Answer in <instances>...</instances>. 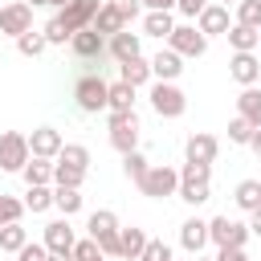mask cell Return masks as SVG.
<instances>
[{
	"instance_id": "1",
	"label": "cell",
	"mask_w": 261,
	"mask_h": 261,
	"mask_svg": "<svg viewBox=\"0 0 261 261\" xmlns=\"http://www.w3.org/2000/svg\"><path fill=\"white\" fill-rule=\"evenodd\" d=\"M73 102H77L82 114L110 110V82L102 77V69H86V73L73 82Z\"/></svg>"
},
{
	"instance_id": "2",
	"label": "cell",
	"mask_w": 261,
	"mask_h": 261,
	"mask_svg": "<svg viewBox=\"0 0 261 261\" xmlns=\"http://www.w3.org/2000/svg\"><path fill=\"white\" fill-rule=\"evenodd\" d=\"M184 204H204V200H212V163H184L179 167V192H175Z\"/></svg>"
},
{
	"instance_id": "3",
	"label": "cell",
	"mask_w": 261,
	"mask_h": 261,
	"mask_svg": "<svg viewBox=\"0 0 261 261\" xmlns=\"http://www.w3.org/2000/svg\"><path fill=\"white\" fill-rule=\"evenodd\" d=\"M110 118H106V126H110V147L118 151V155H126V151H135L139 147V114L135 110H106Z\"/></svg>"
},
{
	"instance_id": "4",
	"label": "cell",
	"mask_w": 261,
	"mask_h": 261,
	"mask_svg": "<svg viewBox=\"0 0 261 261\" xmlns=\"http://www.w3.org/2000/svg\"><path fill=\"white\" fill-rule=\"evenodd\" d=\"M147 98H151V110H155L159 118H179V114L188 110V94H184L175 82H151Z\"/></svg>"
},
{
	"instance_id": "5",
	"label": "cell",
	"mask_w": 261,
	"mask_h": 261,
	"mask_svg": "<svg viewBox=\"0 0 261 261\" xmlns=\"http://www.w3.org/2000/svg\"><path fill=\"white\" fill-rule=\"evenodd\" d=\"M86 228H90V237L102 245V253H106V257H122V245H118V216H114L110 208L90 212Z\"/></svg>"
},
{
	"instance_id": "6",
	"label": "cell",
	"mask_w": 261,
	"mask_h": 261,
	"mask_svg": "<svg viewBox=\"0 0 261 261\" xmlns=\"http://www.w3.org/2000/svg\"><path fill=\"white\" fill-rule=\"evenodd\" d=\"M139 192H143V196H151V200H167V196H175V192H179V171H175V167H167V163H151V167H147V175L139 179Z\"/></svg>"
},
{
	"instance_id": "7",
	"label": "cell",
	"mask_w": 261,
	"mask_h": 261,
	"mask_svg": "<svg viewBox=\"0 0 261 261\" xmlns=\"http://www.w3.org/2000/svg\"><path fill=\"white\" fill-rule=\"evenodd\" d=\"M69 49H73V57H77L82 65H90V69H94L98 61H106V57H110V53H106V37H102L98 29H90V24H86L82 33H73V37H69Z\"/></svg>"
},
{
	"instance_id": "8",
	"label": "cell",
	"mask_w": 261,
	"mask_h": 261,
	"mask_svg": "<svg viewBox=\"0 0 261 261\" xmlns=\"http://www.w3.org/2000/svg\"><path fill=\"white\" fill-rule=\"evenodd\" d=\"M208 237H212L216 249H245V241H249L253 232H249V224H241V220H232V216H212V220H208Z\"/></svg>"
},
{
	"instance_id": "9",
	"label": "cell",
	"mask_w": 261,
	"mask_h": 261,
	"mask_svg": "<svg viewBox=\"0 0 261 261\" xmlns=\"http://www.w3.org/2000/svg\"><path fill=\"white\" fill-rule=\"evenodd\" d=\"M29 159H33V151H29V135H20V130H4V135H0V171H24Z\"/></svg>"
},
{
	"instance_id": "10",
	"label": "cell",
	"mask_w": 261,
	"mask_h": 261,
	"mask_svg": "<svg viewBox=\"0 0 261 261\" xmlns=\"http://www.w3.org/2000/svg\"><path fill=\"white\" fill-rule=\"evenodd\" d=\"M167 45H171L179 57H204V53H208V37H204L196 24H175L171 37H167Z\"/></svg>"
},
{
	"instance_id": "11",
	"label": "cell",
	"mask_w": 261,
	"mask_h": 261,
	"mask_svg": "<svg viewBox=\"0 0 261 261\" xmlns=\"http://www.w3.org/2000/svg\"><path fill=\"white\" fill-rule=\"evenodd\" d=\"M29 29H33V4H24V0L0 4V33L4 37H20Z\"/></svg>"
},
{
	"instance_id": "12",
	"label": "cell",
	"mask_w": 261,
	"mask_h": 261,
	"mask_svg": "<svg viewBox=\"0 0 261 261\" xmlns=\"http://www.w3.org/2000/svg\"><path fill=\"white\" fill-rule=\"evenodd\" d=\"M102 8V0H69L65 8H57V20L65 24V33L73 37V33H82L90 20H94V12Z\"/></svg>"
},
{
	"instance_id": "13",
	"label": "cell",
	"mask_w": 261,
	"mask_h": 261,
	"mask_svg": "<svg viewBox=\"0 0 261 261\" xmlns=\"http://www.w3.org/2000/svg\"><path fill=\"white\" fill-rule=\"evenodd\" d=\"M196 29H200L204 37H220V33H228V29H232L228 4H208V8L196 16Z\"/></svg>"
},
{
	"instance_id": "14",
	"label": "cell",
	"mask_w": 261,
	"mask_h": 261,
	"mask_svg": "<svg viewBox=\"0 0 261 261\" xmlns=\"http://www.w3.org/2000/svg\"><path fill=\"white\" fill-rule=\"evenodd\" d=\"M61 147H65V139H61V130H53V126H37V130L29 135V151H33L37 159H57Z\"/></svg>"
},
{
	"instance_id": "15",
	"label": "cell",
	"mask_w": 261,
	"mask_h": 261,
	"mask_svg": "<svg viewBox=\"0 0 261 261\" xmlns=\"http://www.w3.org/2000/svg\"><path fill=\"white\" fill-rule=\"evenodd\" d=\"M184 155H188L192 163H216V155H220V139H216V135L196 130V135L184 143Z\"/></svg>"
},
{
	"instance_id": "16",
	"label": "cell",
	"mask_w": 261,
	"mask_h": 261,
	"mask_svg": "<svg viewBox=\"0 0 261 261\" xmlns=\"http://www.w3.org/2000/svg\"><path fill=\"white\" fill-rule=\"evenodd\" d=\"M228 73H232V82H241V86H257V82H261V61H257V53H232V57H228Z\"/></svg>"
},
{
	"instance_id": "17",
	"label": "cell",
	"mask_w": 261,
	"mask_h": 261,
	"mask_svg": "<svg viewBox=\"0 0 261 261\" xmlns=\"http://www.w3.org/2000/svg\"><path fill=\"white\" fill-rule=\"evenodd\" d=\"M151 73H155V82H175V77L184 73V57L167 45V49H159V53L151 57Z\"/></svg>"
},
{
	"instance_id": "18",
	"label": "cell",
	"mask_w": 261,
	"mask_h": 261,
	"mask_svg": "<svg viewBox=\"0 0 261 261\" xmlns=\"http://www.w3.org/2000/svg\"><path fill=\"white\" fill-rule=\"evenodd\" d=\"M179 245H184L188 253H204V245H212V237H208V220H200V216L184 220V224H179Z\"/></svg>"
},
{
	"instance_id": "19",
	"label": "cell",
	"mask_w": 261,
	"mask_h": 261,
	"mask_svg": "<svg viewBox=\"0 0 261 261\" xmlns=\"http://www.w3.org/2000/svg\"><path fill=\"white\" fill-rule=\"evenodd\" d=\"M106 53H110L114 61H130V57H139V53H143V45H139V33L122 29V33H114V37H106Z\"/></svg>"
},
{
	"instance_id": "20",
	"label": "cell",
	"mask_w": 261,
	"mask_h": 261,
	"mask_svg": "<svg viewBox=\"0 0 261 261\" xmlns=\"http://www.w3.org/2000/svg\"><path fill=\"white\" fill-rule=\"evenodd\" d=\"M118 77L130 82L135 90H139V86H151V82H155V73H151V57L139 53V57H130V61H118Z\"/></svg>"
},
{
	"instance_id": "21",
	"label": "cell",
	"mask_w": 261,
	"mask_h": 261,
	"mask_svg": "<svg viewBox=\"0 0 261 261\" xmlns=\"http://www.w3.org/2000/svg\"><path fill=\"white\" fill-rule=\"evenodd\" d=\"M90 29H98L102 37H114V33H122V29H130V24L122 20V12H118L114 4H106V0H102V8L94 12V20H90Z\"/></svg>"
},
{
	"instance_id": "22",
	"label": "cell",
	"mask_w": 261,
	"mask_h": 261,
	"mask_svg": "<svg viewBox=\"0 0 261 261\" xmlns=\"http://www.w3.org/2000/svg\"><path fill=\"white\" fill-rule=\"evenodd\" d=\"M45 245H49V249H73V245H77L69 216H57V220L45 224Z\"/></svg>"
},
{
	"instance_id": "23",
	"label": "cell",
	"mask_w": 261,
	"mask_h": 261,
	"mask_svg": "<svg viewBox=\"0 0 261 261\" xmlns=\"http://www.w3.org/2000/svg\"><path fill=\"white\" fill-rule=\"evenodd\" d=\"M224 37H228L232 53H253V49L261 45V29H249V24H237V20H232V29H228Z\"/></svg>"
},
{
	"instance_id": "24",
	"label": "cell",
	"mask_w": 261,
	"mask_h": 261,
	"mask_svg": "<svg viewBox=\"0 0 261 261\" xmlns=\"http://www.w3.org/2000/svg\"><path fill=\"white\" fill-rule=\"evenodd\" d=\"M237 114L249 118L253 126H261V90H257V86H245V90L237 94Z\"/></svg>"
},
{
	"instance_id": "25",
	"label": "cell",
	"mask_w": 261,
	"mask_h": 261,
	"mask_svg": "<svg viewBox=\"0 0 261 261\" xmlns=\"http://www.w3.org/2000/svg\"><path fill=\"white\" fill-rule=\"evenodd\" d=\"M147 232L143 228H118V245H122V261H130V257H143V249H147Z\"/></svg>"
},
{
	"instance_id": "26",
	"label": "cell",
	"mask_w": 261,
	"mask_h": 261,
	"mask_svg": "<svg viewBox=\"0 0 261 261\" xmlns=\"http://www.w3.org/2000/svg\"><path fill=\"white\" fill-rule=\"evenodd\" d=\"M29 245V228H20V220L0 224V253H20Z\"/></svg>"
},
{
	"instance_id": "27",
	"label": "cell",
	"mask_w": 261,
	"mask_h": 261,
	"mask_svg": "<svg viewBox=\"0 0 261 261\" xmlns=\"http://www.w3.org/2000/svg\"><path fill=\"white\" fill-rule=\"evenodd\" d=\"M232 200H237V208H241V212L261 208V179H241V184H237V192H232Z\"/></svg>"
},
{
	"instance_id": "28",
	"label": "cell",
	"mask_w": 261,
	"mask_h": 261,
	"mask_svg": "<svg viewBox=\"0 0 261 261\" xmlns=\"http://www.w3.org/2000/svg\"><path fill=\"white\" fill-rule=\"evenodd\" d=\"M53 184L57 188H82L86 184V167H73V163L53 159Z\"/></svg>"
},
{
	"instance_id": "29",
	"label": "cell",
	"mask_w": 261,
	"mask_h": 261,
	"mask_svg": "<svg viewBox=\"0 0 261 261\" xmlns=\"http://www.w3.org/2000/svg\"><path fill=\"white\" fill-rule=\"evenodd\" d=\"M171 29H175L171 12H147V16H143V33H147V37H159V41H167V37H171Z\"/></svg>"
},
{
	"instance_id": "30",
	"label": "cell",
	"mask_w": 261,
	"mask_h": 261,
	"mask_svg": "<svg viewBox=\"0 0 261 261\" xmlns=\"http://www.w3.org/2000/svg\"><path fill=\"white\" fill-rule=\"evenodd\" d=\"M20 175H24L29 188H33V184H53V159H37V155H33Z\"/></svg>"
},
{
	"instance_id": "31",
	"label": "cell",
	"mask_w": 261,
	"mask_h": 261,
	"mask_svg": "<svg viewBox=\"0 0 261 261\" xmlns=\"http://www.w3.org/2000/svg\"><path fill=\"white\" fill-rule=\"evenodd\" d=\"M53 208H61V216L82 212V188H57L53 184Z\"/></svg>"
},
{
	"instance_id": "32",
	"label": "cell",
	"mask_w": 261,
	"mask_h": 261,
	"mask_svg": "<svg viewBox=\"0 0 261 261\" xmlns=\"http://www.w3.org/2000/svg\"><path fill=\"white\" fill-rule=\"evenodd\" d=\"M24 208H29V212H49V208H53V188H49V184H33V188L24 192Z\"/></svg>"
},
{
	"instance_id": "33",
	"label": "cell",
	"mask_w": 261,
	"mask_h": 261,
	"mask_svg": "<svg viewBox=\"0 0 261 261\" xmlns=\"http://www.w3.org/2000/svg\"><path fill=\"white\" fill-rule=\"evenodd\" d=\"M110 110H135V86L130 82H110Z\"/></svg>"
},
{
	"instance_id": "34",
	"label": "cell",
	"mask_w": 261,
	"mask_h": 261,
	"mask_svg": "<svg viewBox=\"0 0 261 261\" xmlns=\"http://www.w3.org/2000/svg\"><path fill=\"white\" fill-rule=\"evenodd\" d=\"M147 167H151V163H147V155H143L139 147L122 155V175H126V179H135V184H139V179L147 175Z\"/></svg>"
},
{
	"instance_id": "35",
	"label": "cell",
	"mask_w": 261,
	"mask_h": 261,
	"mask_svg": "<svg viewBox=\"0 0 261 261\" xmlns=\"http://www.w3.org/2000/svg\"><path fill=\"white\" fill-rule=\"evenodd\" d=\"M45 45H49V41H45V33H33V29L16 37V49H20L24 57H41V53H45Z\"/></svg>"
},
{
	"instance_id": "36",
	"label": "cell",
	"mask_w": 261,
	"mask_h": 261,
	"mask_svg": "<svg viewBox=\"0 0 261 261\" xmlns=\"http://www.w3.org/2000/svg\"><path fill=\"white\" fill-rule=\"evenodd\" d=\"M253 130H257V126H253L249 118H241V114H237V118L228 122V143H237V147H249V139H253Z\"/></svg>"
},
{
	"instance_id": "37",
	"label": "cell",
	"mask_w": 261,
	"mask_h": 261,
	"mask_svg": "<svg viewBox=\"0 0 261 261\" xmlns=\"http://www.w3.org/2000/svg\"><path fill=\"white\" fill-rule=\"evenodd\" d=\"M57 159H61V163H73V167H86V171H90V151H86L82 143H65V147L57 151Z\"/></svg>"
},
{
	"instance_id": "38",
	"label": "cell",
	"mask_w": 261,
	"mask_h": 261,
	"mask_svg": "<svg viewBox=\"0 0 261 261\" xmlns=\"http://www.w3.org/2000/svg\"><path fill=\"white\" fill-rule=\"evenodd\" d=\"M237 24L261 29V0H241V4H237Z\"/></svg>"
},
{
	"instance_id": "39",
	"label": "cell",
	"mask_w": 261,
	"mask_h": 261,
	"mask_svg": "<svg viewBox=\"0 0 261 261\" xmlns=\"http://www.w3.org/2000/svg\"><path fill=\"white\" fill-rule=\"evenodd\" d=\"M20 216H24V200L0 192V224H12V220H20Z\"/></svg>"
},
{
	"instance_id": "40",
	"label": "cell",
	"mask_w": 261,
	"mask_h": 261,
	"mask_svg": "<svg viewBox=\"0 0 261 261\" xmlns=\"http://www.w3.org/2000/svg\"><path fill=\"white\" fill-rule=\"evenodd\" d=\"M73 261H106V253H102V245L94 237H86V241L73 245Z\"/></svg>"
},
{
	"instance_id": "41",
	"label": "cell",
	"mask_w": 261,
	"mask_h": 261,
	"mask_svg": "<svg viewBox=\"0 0 261 261\" xmlns=\"http://www.w3.org/2000/svg\"><path fill=\"white\" fill-rule=\"evenodd\" d=\"M143 261H171V245H163V241H147V249H143Z\"/></svg>"
},
{
	"instance_id": "42",
	"label": "cell",
	"mask_w": 261,
	"mask_h": 261,
	"mask_svg": "<svg viewBox=\"0 0 261 261\" xmlns=\"http://www.w3.org/2000/svg\"><path fill=\"white\" fill-rule=\"evenodd\" d=\"M41 33H45V41H49V45H65V41H69V33H65V24H61L57 16H53V20H49Z\"/></svg>"
},
{
	"instance_id": "43",
	"label": "cell",
	"mask_w": 261,
	"mask_h": 261,
	"mask_svg": "<svg viewBox=\"0 0 261 261\" xmlns=\"http://www.w3.org/2000/svg\"><path fill=\"white\" fill-rule=\"evenodd\" d=\"M208 4H212V0H175V12H179V16H192V20H196V16H200V12L208 8Z\"/></svg>"
},
{
	"instance_id": "44",
	"label": "cell",
	"mask_w": 261,
	"mask_h": 261,
	"mask_svg": "<svg viewBox=\"0 0 261 261\" xmlns=\"http://www.w3.org/2000/svg\"><path fill=\"white\" fill-rule=\"evenodd\" d=\"M106 4H114V8L122 12V20H126V24H130V20L139 16V8H143V0H106Z\"/></svg>"
},
{
	"instance_id": "45",
	"label": "cell",
	"mask_w": 261,
	"mask_h": 261,
	"mask_svg": "<svg viewBox=\"0 0 261 261\" xmlns=\"http://www.w3.org/2000/svg\"><path fill=\"white\" fill-rule=\"evenodd\" d=\"M216 261H249L245 249H216Z\"/></svg>"
},
{
	"instance_id": "46",
	"label": "cell",
	"mask_w": 261,
	"mask_h": 261,
	"mask_svg": "<svg viewBox=\"0 0 261 261\" xmlns=\"http://www.w3.org/2000/svg\"><path fill=\"white\" fill-rule=\"evenodd\" d=\"M143 8H147V12H171L175 0H143Z\"/></svg>"
},
{
	"instance_id": "47",
	"label": "cell",
	"mask_w": 261,
	"mask_h": 261,
	"mask_svg": "<svg viewBox=\"0 0 261 261\" xmlns=\"http://www.w3.org/2000/svg\"><path fill=\"white\" fill-rule=\"evenodd\" d=\"M249 232H253V237H261V208H253V212H249Z\"/></svg>"
},
{
	"instance_id": "48",
	"label": "cell",
	"mask_w": 261,
	"mask_h": 261,
	"mask_svg": "<svg viewBox=\"0 0 261 261\" xmlns=\"http://www.w3.org/2000/svg\"><path fill=\"white\" fill-rule=\"evenodd\" d=\"M49 261H73V249H49Z\"/></svg>"
},
{
	"instance_id": "49",
	"label": "cell",
	"mask_w": 261,
	"mask_h": 261,
	"mask_svg": "<svg viewBox=\"0 0 261 261\" xmlns=\"http://www.w3.org/2000/svg\"><path fill=\"white\" fill-rule=\"evenodd\" d=\"M249 147H253V155H257V159H261V126H257V130H253V139H249Z\"/></svg>"
},
{
	"instance_id": "50",
	"label": "cell",
	"mask_w": 261,
	"mask_h": 261,
	"mask_svg": "<svg viewBox=\"0 0 261 261\" xmlns=\"http://www.w3.org/2000/svg\"><path fill=\"white\" fill-rule=\"evenodd\" d=\"M45 4H49V8H65L69 0H45Z\"/></svg>"
},
{
	"instance_id": "51",
	"label": "cell",
	"mask_w": 261,
	"mask_h": 261,
	"mask_svg": "<svg viewBox=\"0 0 261 261\" xmlns=\"http://www.w3.org/2000/svg\"><path fill=\"white\" fill-rule=\"evenodd\" d=\"M24 4H33V8H41V4H45V0H24Z\"/></svg>"
},
{
	"instance_id": "52",
	"label": "cell",
	"mask_w": 261,
	"mask_h": 261,
	"mask_svg": "<svg viewBox=\"0 0 261 261\" xmlns=\"http://www.w3.org/2000/svg\"><path fill=\"white\" fill-rule=\"evenodd\" d=\"M196 261H216V257H200V253H196Z\"/></svg>"
},
{
	"instance_id": "53",
	"label": "cell",
	"mask_w": 261,
	"mask_h": 261,
	"mask_svg": "<svg viewBox=\"0 0 261 261\" xmlns=\"http://www.w3.org/2000/svg\"><path fill=\"white\" fill-rule=\"evenodd\" d=\"M216 4H241V0H216Z\"/></svg>"
},
{
	"instance_id": "54",
	"label": "cell",
	"mask_w": 261,
	"mask_h": 261,
	"mask_svg": "<svg viewBox=\"0 0 261 261\" xmlns=\"http://www.w3.org/2000/svg\"><path fill=\"white\" fill-rule=\"evenodd\" d=\"M130 261H143V257H130Z\"/></svg>"
},
{
	"instance_id": "55",
	"label": "cell",
	"mask_w": 261,
	"mask_h": 261,
	"mask_svg": "<svg viewBox=\"0 0 261 261\" xmlns=\"http://www.w3.org/2000/svg\"><path fill=\"white\" fill-rule=\"evenodd\" d=\"M171 261H175V257H171Z\"/></svg>"
}]
</instances>
